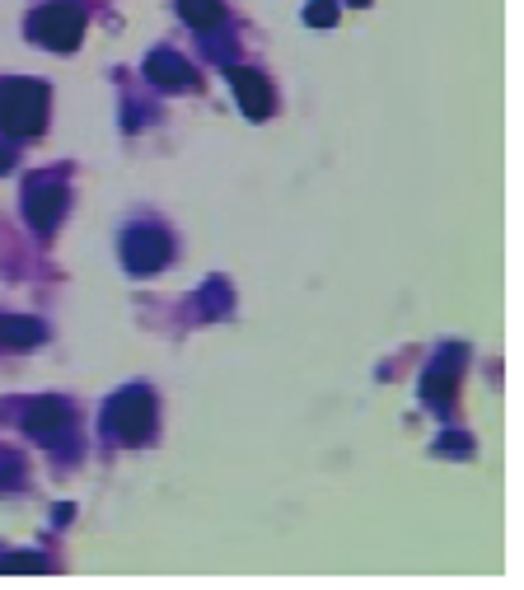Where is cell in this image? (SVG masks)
<instances>
[{"mask_svg":"<svg viewBox=\"0 0 524 590\" xmlns=\"http://www.w3.org/2000/svg\"><path fill=\"white\" fill-rule=\"evenodd\" d=\"M169 253H173V245H169V235H160V230L136 225V230L122 235V263H127L132 276H155L169 263Z\"/></svg>","mask_w":524,"mask_h":590,"instance_id":"obj_5","label":"cell"},{"mask_svg":"<svg viewBox=\"0 0 524 590\" xmlns=\"http://www.w3.org/2000/svg\"><path fill=\"white\" fill-rule=\"evenodd\" d=\"M179 14H183V24L187 29H216L225 20V5L220 0H179Z\"/></svg>","mask_w":524,"mask_h":590,"instance_id":"obj_9","label":"cell"},{"mask_svg":"<svg viewBox=\"0 0 524 590\" xmlns=\"http://www.w3.org/2000/svg\"><path fill=\"white\" fill-rule=\"evenodd\" d=\"M0 567L5 571H43L47 558H38V553H0Z\"/></svg>","mask_w":524,"mask_h":590,"instance_id":"obj_12","label":"cell"},{"mask_svg":"<svg viewBox=\"0 0 524 590\" xmlns=\"http://www.w3.org/2000/svg\"><path fill=\"white\" fill-rule=\"evenodd\" d=\"M24 427H29V436H33V441L57 445V441L71 436L76 418H71V408H66V404H57V398H43V404H33V408H29Z\"/></svg>","mask_w":524,"mask_h":590,"instance_id":"obj_6","label":"cell"},{"mask_svg":"<svg viewBox=\"0 0 524 590\" xmlns=\"http://www.w3.org/2000/svg\"><path fill=\"white\" fill-rule=\"evenodd\" d=\"M146 76H150V84H160V90H197V71H192L179 52H150Z\"/></svg>","mask_w":524,"mask_h":590,"instance_id":"obj_8","label":"cell"},{"mask_svg":"<svg viewBox=\"0 0 524 590\" xmlns=\"http://www.w3.org/2000/svg\"><path fill=\"white\" fill-rule=\"evenodd\" d=\"M29 38L52 52H76L84 38V10L80 5H47L29 20Z\"/></svg>","mask_w":524,"mask_h":590,"instance_id":"obj_3","label":"cell"},{"mask_svg":"<svg viewBox=\"0 0 524 590\" xmlns=\"http://www.w3.org/2000/svg\"><path fill=\"white\" fill-rule=\"evenodd\" d=\"M47 123V84L43 80H5L0 84V132L38 136Z\"/></svg>","mask_w":524,"mask_h":590,"instance_id":"obj_1","label":"cell"},{"mask_svg":"<svg viewBox=\"0 0 524 590\" xmlns=\"http://www.w3.org/2000/svg\"><path fill=\"white\" fill-rule=\"evenodd\" d=\"M66 206H71V188H66L61 179H33L24 188V220H29V230H57L61 216H66Z\"/></svg>","mask_w":524,"mask_h":590,"instance_id":"obj_4","label":"cell"},{"mask_svg":"<svg viewBox=\"0 0 524 590\" xmlns=\"http://www.w3.org/2000/svg\"><path fill=\"white\" fill-rule=\"evenodd\" d=\"M0 342L14 347V352L38 347L43 342V324H33V319H0Z\"/></svg>","mask_w":524,"mask_h":590,"instance_id":"obj_10","label":"cell"},{"mask_svg":"<svg viewBox=\"0 0 524 590\" xmlns=\"http://www.w3.org/2000/svg\"><path fill=\"white\" fill-rule=\"evenodd\" d=\"M346 5H371V0H346Z\"/></svg>","mask_w":524,"mask_h":590,"instance_id":"obj_13","label":"cell"},{"mask_svg":"<svg viewBox=\"0 0 524 590\" xmlns=\"http://www.w3.org/2000/svg\"><path fill=\"white\" fill-rule=\"evenodd\" d=\"M103 427H109V436H117L122 445H146L155 436V398H150V389L117 394L113 404L103 408Z\"/></svg>","mask_w":524,"mask_h":590,"instance_id":"obj_2","label":"cell"},{"mask_svg":"<svg viewBox=\"0 0 524 590\" xmlns=\"http://www.w3.org/2000/svg\"><path fill=\"white\" fill-rule=\"evenodd\" d=\"M230 84H235V99L243 117H253V123H262V117L272 113V84L262 71H249V66H235L230 71Z\"/></svg>","mask_w":524,"mask_h":590,"instance_id":"obj_7","label":"cell"},{"mask_svg":"<svg viewBox=\"0 0 524 590\" xmlns=\"http://www.w3.org/2000/svg\"><path fill=\"white\" fill-rule=\"evenodd\" d=\"M305 24H314V29H333V24H338V5H333V0H314V5L305 10Z\"/></svg>","mask_w":524,"mask_h":590,"instance_id":"obj_11","label":"cell"}]
</instances>
